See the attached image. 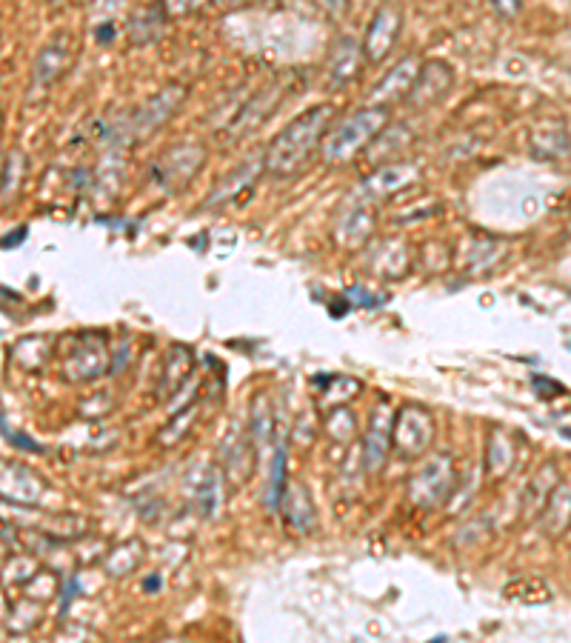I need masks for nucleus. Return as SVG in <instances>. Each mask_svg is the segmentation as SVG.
I'll list each match as a JSON object with an SVG mask.
<instances>
[{"label": "nucleus", "instance_id": "obj_21", "mask_svg": "<svg viewBox=\"0 0 571 643\" xmlns=\"http://www.w3.org/2000/svg\"><path fill=\"white\" fill-rule=\"evenodd\" d=\"M169 15L163 12L160 3L152 6H140L132 12V18L126 21V38L135 43V46H146V43H155L166 29Z\"/></svg>", "mask_w": 571, "mask_h": 643}, {"label": "nucleus", "instance_id": "obj_33", "mask_svg": "<svg viewBox=\"0 0 571 643\" xmlns=\"http://www.w3.org/2000/svg\"><path fill=\"white\" fill-rule=\"evenodd\" d=\"M197 3H200V0H160V6H163V12H166L169 18H183V15H189V12H195Z\"/></svg>", "mask_w": 571, "mask_h": 643}, {"label": "nucleus", "instance_id": "obj_6", "mask_svg": "<svg viewBox=\"0 0 571 643\" xmlns=\"http://www.w3.org/2000/svg\"><path fill=\"white\" fill-rule=\"evenodd\" d=\"M434 432H437V426H434L432 412H426L420 406H406V409H400V415H394L392 449L406 461H417L432 449Z\"/></svg>", "mask_w": 571, "mask_h": 643}, {"label": "nucleus", "instance_id": "obj_30", "mask_svg": "<svg viewBox=\"0 0 571 643\" xmlns=\"http://www.w3.org/2000/svg\"><path fill=\"white\" fill-rule=\"evenodd\" d=\"M140 561H143V546H140V541H129L112 552V558L106 561V569L112 575H132Z\"/></svg>", "mask_w": 571, "mask_h": 643}, {"label": "nucleus", "instance_id": "obj_27", "mask_svg": "<svg viewBox=\"0 0 571 643\" xmlns=\"http://www.w3.org/2000/svg\"><path fill=\"white\" fill-rule=\"evenodd\" d=\"M503 258H506V246L500 241H489V238L472 243V252H469V263H472V272H477V278L497 269V263Z\"/></svg>", "mask_w": 571, "mask_h": 643}, {"label": "nucleus", "instance_id": "obj_20", "mask_svg": "<svg viewBox=\"0 0 571 643\" xmlns=\"http://www.w3.org/2000/svg\"><path fill=\"white\" fill-rule=\"evenodd\" d=\"M192 375H195V355H192V349L183 346V343H175V346L169 349V358H166L163 375H160L158 395L163 401H169Z\"/></svg>", "mask_w": 571, "mask_h": 643}, {"label": "nucleus", "instance_id": "obj_19", "mask_svg": "<svg viewBox=\"0 0 571 643\" xmlns=\"http://www.w3.org/2000/svg\"><path fill=\"white\" fill-rule=\"evenodd\" d=\"M260 172H266V169H263V155L249 158V161H243L240 166H235L223 181L217 183L215 192H212V195H209V201H206V206H223L226 201H237L243 189H252V186H255Z\"/></svg>", "mask_w": 571, "mask_h": 643}, {"label": "nucleus", "instance_id": "obj_15", "mask_svg": "<svg viewBox=\"0 0 571 643\" xmlns=\"http://www.w3.org/2000/svg\"><path fill=\"white\" fill-rule=\"evenodd\" d=\"M280 509H283V521L289 523L295 532L306 535L312 532L317 523V512H315V501H312V492L303 486L300 481L289 483L286 492H283V501H280Z\"/></svg>", "mask_w": 571, "mask_h": 643}, {"label": "nucleus", "instance_id": "obj_35", "mask_svg": "<svg viewBox=\"0 0 571 643\" xmlns=\"http://www.w3.org/2000/svg\"><path fill=\"white\" fill-rule=\"evenodd\" d=\"M317 6L326 12V15H332V18H340V15H346V9H349V0H315Z\"/></svg>", "mask_w": 571, "mask_h": 643}, {"label": "nucleus", "instance_id": "obj_10", "mask_svg": "<svg viewBox=\"0 0 571 643\" xmlns=\"http://www.w3.org/2000/svg\"><path fill=\"white\" fill-rule=\"evenodd\" d=\"M392 429H394V412L389 403H377L369 418V429L363 435V466L369 475H377L392 452Z\"/></svg>", "mask_w": 571, "mask_h": 643}, {"label": "nucleus", "instance_id": "obj_25", "mask_svg": "<svg viewBox=\"0 0 571 643\" xmlns=\"http://www.w3.org/2000/svg\"><path fill=\"white\" fill-rule=\"evenodd\" d=\"M532 152L537 158H543V161H557V158H563V155H569L571 152V138L566 129H537L532 138Z\"/></svg>", "mask_w": 571, "mask_h": 643}, {"label": "nucleus", "instance_id": "obj_34", "mask_svg": "<svg viewBox=\"0 0 571 643\" xmlns=\"http://www.w3.org/2000/svg\"><path fill=\"white\" fill-rule=\"evenodd\" d=\"M492 3V9L503 18V21H512L520 15V6H523V0H489Z\"/></svg>", "mask_w": 571, "mask_h": 643}, {"label": "nucleus", "instance_id": "obj_7", "mask_svg": "<svg viewBox=\"0 0 571 643\" xmlns=\"http://www.w3.org/2000/svg\"><path fill=\"white\" fill-rule=\"evenodd\" d=\"M283 98H286V83L283 81L269 83L266 89L255 92L249 101L237 109L235 118L226 126V141H243V138H249L252 132H257L263 123L275 115V109L283 103Z\"/></svg>", "mask_w": 571, "mask_h": 643}, {"label": "nucleus", "instance_id": "obj_18", "mask_svg": "<svg viewBox=\"0 0 571 643\" xmlns=\"http://www.w3.org/2000/svg\"><path fill=\"white\" fill-rule=\"evenodd\" d=\"M363 63H366V58H363L360 43L355 38H340L335 49H332V58H329V86L332 89L349 86L360 75Z\"/></svg>", "mask_w": 571, "mask_h": 643}, {"label": "nucleus", "instance_id": "obj_31", "mask_svg": "<svg viewBox=\"0 0 571 643\" xmlns=\"http://www.w3.org/2000/svg\"><path fill=\"white\" fill-rule=\"evenodd\" d=\"M283 492H286V449L277 446L275 461H272V481H269V492H266V506H269L272 512L280 509Z\"/></svg>", "mask_w": 571, "mask_h": 643}, {"label": "nucleus", "instance_id": "obj_28", "mask_svg": "<svg viewBox=\"0 0 571 643\" xmlns=\"http://www.w3.org/2000/svg\"><path fill=\"white\" fill-rule=\"evenodd\" d=\"M275 435V415H272V406L263 395H257L255 403H252V426H249V438L255 443L257 449L263 443L272 441Z\"/></svg>", "mask_w": 571, "mask_h": 643}, {"label": "nucleus", "instance_id": "obj_1", "mask_svg": "<svg viewBox=\"0 0 571 643\" xmlns=\"http://www.w3.org/2000/svg\"><path fill=\"white\" fill-rule=\"evenodd\" d=\"M335 121L332 103H315L306 112L295 115L286 123L277 138L263 152V169L272 178H295L297 172L320 152V143L326 138L329 126Z\"/></svg>", "mask_w": 571, "mask_h": 643}, {"label": "nucleus", "instance_id": "obj_37", "mask_svg": "<svg viewBox=\"0 0 571 643\" xmlns=\"http://www.w3.org/2000/svg\"><path fill=\"white\" fill-rule=\"evenodd\" d=\"M386 3H394V0H386Z\"/></svg>", "mask_w": 571, "mask_h": 643}, {"label": "nucleus", "instance_id": "obj_26", "mask_svg": "<svg viewBox=\"0 0 571 643\" xmlns=\"http://www.w3.org/2000/svg\"><path fill=\"white\" fill-rule=\"evenodd\" d=\"M195 503L203 515H215L220 506V475L215 466H203L195 481Z\"/></svg>", "mask_w": 571, "mask_h": 643}, {"label": "nucleus", "instance_id": "obj_4", "mask_svg": "<svg viewBox=\"0 0 571 643\" xmlns=\"http://www.w3.org/2000/svg\"><path fill=\"white\" fill-rule=\"evenodd\" d=\"M454 489H457L454 458L446 452H437V455L423 458V463L414 469V475L409 478V501L417 509H437V506L449 503Z\"/></svg>", "mask_w": 571, "mask_h": 643}, {"label": "nucleus", "instance_id": "obj_3", "mask_svg": "<svg viewBox=\"0 0 571 643\" xmlns=\"http://www.w3.org/2000/svg\"><path fill=\"white\" fill-rule=\"evenodd\" d=\"M186 95L189 92L180 83L163 86L152 98H146L140 106H135L118 129H112V138H123L126 143H138L146 135H155L158 129H163L166 123L178 115L180 106L186 103Z\"/></svg>", "mask_w": 571, "mask_h": 643}, {"label": "nucleus", "instance_id": "obj_36", "mask_svg": "<svg viewBox=\"0 0 571 643\" xmlns=\"http://www.w3.org/2000/svg\"><path fill=\"white\" fill-rule=\"evenodd\" d=\"M215 6H237V3H246V0H212Z\"/></svg>", "mask_w": 571, "mask_h": 643}, {"label": "nucleus", "instance_id": "obj_2", "mask_svg": "<svg viewBox=\"0 0 571 643\" xmlns=\"http://www.w3.org/2000/svg\"><path fill=\"white\" fill-rule=\"evenodd\" d=\"M392 115H389V106H363L357 109L355 115L343 118V121L332 126L326 132V138L320 143V155L329 166H343V163H352L366 152L372 143L383 135V129H389Z\"/></svg>", "mask_w": 571, "mask_h": 643}, {"label": "nucleus", "instance_id": "obj_22", "mask_svg": "<svg viewBox=\"0 0 571 643\" xmlns=\"http://www.w3.org/2000/svg\"><path fill=\"white\" fill-rule=\"evenodd\" d=\"M560 481V469H557V463H543L540 469H537V475L529 483V489H526V495H523V512L534 518V515H540V509L546 506L549 501V495H552V489Z\"/></svg>", "mask_w": 571, "mask_h": 643}, {"label": "nucleus", "instance_id": "obj_12", "mask_svg": "<svg viewBox=\"0 0 571 643\" xmlns=\"http://www.w3.org/2000/svg\"><path fill=\"white\" fill-rule=\"evenodd\" d=\"M375 221H377L375 201L363 198V201H355L352 206H346V209L340 212V218H337V226H335L337 243H340V246H346V249H357V246H363V243L372 238V232H375Z\"/></svg>", "mask_w": 571, "mask_h": 643}, {"label": "nucleus", "instance_id": "obj_8", "mask_svg": "<svg viewBox=\"0 0 571 643\" xmlns=\"http://www.w3.org/2000/svg\"><path fill=\"white\" fill-rule=\"evenodd\" d=\"M403 32V9L397 3H383L372 15V21L366 26V35L360 41L363 58L369 66H380L397 46V38Z\"/></svg>", "mask_w": 571, "mask_h": 643}, {"label": "nucleus", "instance_id": "obj_24", "mask_svg": "<svg viewBox=\"0 0 571 643\" xmlns=\"http://www.w3.org/2000/svg\"><path fill=\"white\" fill-rule=\"evenodd\" d=\"M503 595L509 601L529 603V606H540V603H552L554 592L543 578H514L503 586Z\"/></svg>", "mask_w": 571, "mask_h": 643}, {"label": "nucleus", "instance_id": "obj_5", "mask_svg": "<svg viewBox=\"0 0 571 643\" xmlns=\"http://www.w3.org/2000/svg\"><path fill=\"white\" fill-rule=\"evenodd\" d=\"M206 158L209 155H206L203 143H175L152 163V169H149L152 183L163 192H180L203 172Z\"/></svg>", "mask_w": 571, "mask_h": 643}, {"label": "nucleus", "instance_id": "obj_14", "mask_svg": "<svg viewBox=\"0 0 571 643\" xmlns=\"http://www.w3.org/2000/svg\"><path fill=\"white\" fill-rule=\"evenodd\" d=\"M540 529L546 538H563L571 529V478L557 481L546 506L540 509Z\"/></svg>", "mask_w": 571, "mask_h": 643}, {"label": "nucleus", "instance_id": "obj_13", "mask_svg": "<svg viewBox=\"0 0 571 643\" xmlns=\"http://www.w3.org/2000/svg\"><path fill=\"white\" fill-rule=\"evenodd\" d=\"M75 61V38L69 32H60L55 41H49L43 46V52L38 55L35 63V81L40 86H49L58 78L66 75V69Z\"/></svg>", "mask_w": 571, "mask_h": 643}, {"label": "nucleus", "instance_id": "obj_9", "mask_svg": "<svg viewBox=\"0 0 571 643\" xmlns=\"http://www.w3.org/2000/svg\"><path fill=\"white\" fill-rule=\"evenodd\" d=\"M454 86V69L452 63L432 58V61H423L420 72H417V81H414L409 98L403 103H409L412 109H432L440 101H446V95L452 92Z\"/></svg>", "mask_w": 571, "mask_h": 643}, {"label": "nucleus", "instance_id": "obj_11", "mask_svg": "<svg viewBox=\"0 0 571 643\" xmlns=\"http://www.w3.org/2000/svg\"><path fill=\"white\" fill-rule=\"evenodd\" d=\"M423 66V58L420 55H406L400 61L394 63L392 69L386 72V78L380 83H375L372 89V103L375 106H392V103H400L409 98L412 92L414 81H417V72Z\"/></svg>", "mask_w": 571, "mask_h": 643}, {"label": "nucleus", "instance_id": "obj_16", "mask_svg": "<svg viewBox=\"0 0 571 643\" xmlns=\"http://www.w3.org/2000/svg\"><path fill=\"white\" fill-rule=\"evenodd\" d=\"M417 178V169H414L412 163H386V166H380L375 175H369L366 181H363V195L369 198V201H383V198H392L394 192H400L403 186H409V183Z\"/></svg>", "mask_w": 571, "mask_h": 643}, {"label": "nucleus", "instance_id": "obj_32", "mask_svg": "<svg viewBox=\"0 0 571 643\" xmlns=\"http://www.w3.org/2000/svg\"><path fill=\"white\" fill-rule=\"evenodd\" d=\"M129 0H95V26H115V18L126 9Z\"/></svg>", "mask_w": 571, "mask_h": 643}, {"label": "nucleus", "instance_id": "obj_23", "mask_svg": "<svg viewBox=\"0 0 571 643\" xmlns=\"http://www.w3.org/2000/svg\"><path fill=\"white\" fill-rule=\"evenodd\" d=\"M514 458H517V449H514L512 435L509 432H492L489 443H486V469L494 481H500L512 472Z\"/></svg>", "mask_w": 571, "mask_h": 643}, {"label": "nucleus", "instance_id": "obj_17", "mask_svg": "<svg viewBox=\"0 0 571 643\" xmlns=\"http://www.w3.org/2000/svg\"><path fill=\"white\" fill-rule=\"evenodd\" d=\"M106 366H109L106 341H103L100 335H86V338L80 341L78 352H75L72 361H69V375H72L75 381H92V378H98V375L106 372Z\"/></svg>", "mask_w": 571, "mask_h": 643}, {"label": "nucleus", "instance_id": "obj_29", "mask_svg": "<svg viewBox=\"0 0 571 643\" xmlns=\"http://www.w3.org/2000/svg\"><path fill=\"white\" fill-rule=\"evenodd\" d=\"M326 432L335 443H349L357 435V418L346 406H332L326 415Z\"/></svg>", "mask_w": 571, "mask_h": 643}]
</instances>
